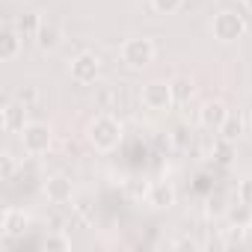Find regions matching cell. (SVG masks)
I'll return each instance as SVG.
<instances>
[{"mask_svg": "<svg viewBox=\"0 0 252 252\" xmlns=\"http://www.w3.org/2000/svg\"><path fill=\"white\" fill-rule=\"evenodd\" d=\"M86 143L95 152H113L122 143V122L113 116H95L86 128Z\"/></svg>", "mask_w": 252, "mask_h": 252, "instance_id": "6da1fadb", "label": "cell"}, {"mask_svg": "<svg viewBox=\"0 0 252 252\" xmlns=\"http://www.w3.org/2000/svg\"><path fill=\"white\" fill-rule=\"evenodd\" d=\"M211 33H214V39H220L222 45H228V42L243 39V33H246V21H243V15H237V12H231V9H222V12L214 15V21H211Z\"/></svg>", "mask_w": 252, "mask_h": 252, "instance_id": "7a4b0ae2", "label": "cell"}, {"mask_svg": "<svg viewBox=\"0 0 252 252\" xmlns=\"http://www.w3.org/2000/svg\"><path fill=\"white\" fill-rule=\"evenodd\" d=\"M140 101H143V107L152 110V113H166V110H172V104H175L172 83H169V80H152V83H146L143 92H140Z\"/></svg>", "mask_w": 252, "mask_h": 252, "instance_id": "3957f363", "label": "cell"}, {"mask_svg": "<svg viewBox=\"0 0 252 252\" xmlns=\"http://www.w3.org/2000/svg\"><path fill=\"white\" fill-rule=\"evenodd\" d=\"M122 63L134 71L149 68L155 63V42L152 39H128L122 45Z\"/></svg>", "mask_w": 252, "mask_h": 252, "instance_id": "277c9868", "label": "cell"}, {"mask_svg": "<svg viewBox=\"0 0 252 252\" xmlns=\"http://www.w3.org/2000/svg\"><path fill=\"white\" fill-rule=\"evenodd\" d=\"M18 137H21V146L27 155H45L54 146V131L45 122H27V128Z\"/></svg>", "mask_w": 252, "mask_h": 252, "instance_id": "5b68a950", "label": "cell"}, {"mask_svg": "<svg viewBox=\"0 0 252 252\" xmlns=\"http://www.w3.org/2000/svg\"><path fill=\"white\" fill-rule=\"evenodd\" d=\"M98 74H101V57H98V54L83 51V54H77V57L71 60V80H74V83L89 86V83L98 80Z\"/></svg>", "mask_w": 252, "mask_h": 252, "instance_id": "8992f818", "label": "cell"}, {"mask_svg": "<svg viewBox=\"0 0 252 252\" xmlns=\"http://www.w3.org/2000/svg\"><path fill=\"white\" fill-rule=\"evenodd\" d=\"M27 228H30V217H27L21 208H6V211H3V220H0V234H3L6 240L24 237Z\"/></svg>", "mask_w": 252, "mask_h": 252, "instance_id": "52a82bcc", "label": "cell"}, {"mask_svg": "<svg viewBox=\"0 0 252 252\" xmlns=\"http://www.w3.org/2000/svg\"><path fill=\"white\" fill-rule=\"evenodd\" d=\"M225 119H228V107L222 101H205L199 107V125L208 131H220Z\"/></svg>", "mask_w": 252, "mask_h": 252, "instance_id": "ba28073f", "label": "cell"}, {"mask_svg": "<svg viewBox=\"0 0 252 252\" xmlns=\"http://www.w3.org/2000/svg\"><path fill=\"white\" fill-rule=\"evenodd\" d=\"M45 196H48V202H54V205L71 202V196H74L71 178H65V175H51V178L45 181Z\"/></svg>", "mask_w": 252, "mask_h": 252, "instance_id": "9c48e42d", "label": "cell"}, {"mask_svg": "<svg viewBox=\"0 0 252 252\" xmlns=\"http://www.w3.org/2000/svg\"><path fill=\"white\" fill-rule=\"evenodd\" d=\"M175 199H178V193H175V187H172L169 181H155V184L149 187V193H146V202H149L152 208H158V211L172 208Z\"/></svg>", "mask_w": 252, "mask_h": 252, "instance_id": "30bf717a", "label": "cell"}, {"mask_svg": "<svg viewBox=\"0 0 252 252\" xmlns=\"http://www.w3.org/2000/svg\"><path fill=\"white\" fill-rule=\"evenodd\" d=\"M27 128V107L21 101H9L3 107V131L9 134H21Z\"/></svg>", "mask_w": 252, "mask_h": 252, "instance_id": "8fae6325", "label": "cell"}, {"mask_svg": "<svg viewBox=\"0 0 252 252\" xmlns=\"http://www.w3.org/2000/svg\"><path fill=\"white\" fill-rule=\"evenodd\" d=\"M18 54H21V36H18L15 27L6 24L3 30H0V60H3V63H12Z\"/></svg>", "mask_w": 252, "mask_h": 252, "instance_id": "7c38bea8", "label": "cell"}, {"mask_svg": "<svg viewBox=\"0 0 252 252\" xmlns=\"http://www.w3.org/2000/svg\"><path fill=\"white\" fill-rule=\"evenodd\" d=\"M60 39H63V33H60V27L54 21H42V18L36 21V45L42 51H54L60 45Z\"/></svg>", "mask_w": 252, "mask_h": 252, "instance_id": "4fadbf2b", "label": "cell"}, {"mask_svg": "<svg viewBox=\"0 0 252 252\" xmlns=\"http://www.w3.org/2000/svg\"><path fill=\"white\" fill-rule=\"evenodd\" d=\"M243 128H246V119L243 116H237V113H228V119L222 122V128L217 131L222 140H228V143H237L240 137H243Z\"/></svg>", "mask_w": 252, "mask_h": 252, "instance_id": "5bb4252c", "label": "cell"}, {"mask_svg": "<svg viewBox=\"0 0 252 252\" xmlns=\"http://www.w3.org/2000/svg\"><path fill=\"white\" fill-rule=\"evenodd\" d=\"M169 83H172L175 104H184V101H190V98H193V92H196L193 80H187V77H175V80H169Z\"/></svg>", "mask_w": 252, "mask_h": 252, "instance_id": "9a60e30c", "label": "cell"}, {"mask_svg": "<svg viewBox=\"0 0 252 252\" xmlns=\"http://www.w3.org/2000/svg\"><path fill=\"white\" fill-rule=\"evenodd\" d=\"M42 246H45L48 252H68V249H71V237H65V234L57 231V234H48Z\"/></svg>", "mask_w": 252, "mask_h": 252, "instance_id": "2e32d148", "label": "cell"}, {"mask_svg": "<svg viewBox=\"0 0 252 252\" xmlns=\"http://www.w3.org/2000/svg\"><path fill=\"white\" fill-rule=\"evenodd\" d=\"M231 152H234V143H228V140H222V137H220V143L214 146V152H211V155H217V158H214L217 163L228 166V163H231Z\"/></svg>", "mask_w": 252, "mask_h": 252, "instance_id": "e0dca14e", "label": "cell"}, {"mask_svg": "<svg viewBox=\"0 0 252 252\" xmlns=\"http://www.w3.org/2000/svg\"><path fill=\"white\" fill-rule=\"evenodd\" d=\"M184 6V0H152V9L158 15H175Z\"/></svg>", "mask_w": 252, "mask_h": 252, "instance_id": "ac0fdd59", "label": "cell"}, {"mask_svg": "<svg viewBox=\"0 0 252 252\" xmlns=\"http://www.w3.org/2000/svg\"><path fill=\"white\" fill-rule=\"evenodd\" d=\"M228 220H231V225H252V208H246V205H240V208H234L231 214H228Z\"/></svg>", "mask_w": 252, "mask_h": 252, "instance_id": "d6986e66", "label": "cell"}, {"mask_svg": "<svg viewBox=\"0 0 252 252\" xmlns=\"http://www.w3.org/2000/svg\"><path fill=\"white\" fill-rule=\"evenodd\" d=\"M237 202L246 205V208H252V175L237 184Z\"/></svg>", "mask_w": 252, "mask_h": 252, "instance_id": "ffe728a7", "label": "cell"}, {"mask_svg": "<svg viewBox=\"0 0 252 252\" xmlns=\"http://www.w3.org/2000/svg\"><path fill=\"white\" fill-rule=\"evenodd\" d=\"M175 246H178V249H199V243H196V240H178Z\"/></svg>", "mask_w": 252, "mask_h": 252, "instance_id": "44dd1931", "label": "cell"}, {"mask_svg": "<svg viewBox=\"0 0 252 252\" xmlns=\"http://www.w3.org/2000/svg\"><path fill=\"white\" fill-rule=\"evenodd\" d=\"M246 9H249V12H252V0H246Z\"/></svg>", "mask_w": 252, "mask_h": 252, "instance_id": "7402d4cb", "label": "cell"}, {"mask_svg": "<svg viewBox=\"0 0 252 252\" xmlns=\"http://www.w3.org/2000/svg\"><path fill=\"white\" fill-rule=\"evenodd\" d=\"M249 125H252V116H249Z\"/></svg>", "mask_w": 252, "mask_h": 252, "instance_id": "603a6c76", "label": "cell"}]
</instances>
